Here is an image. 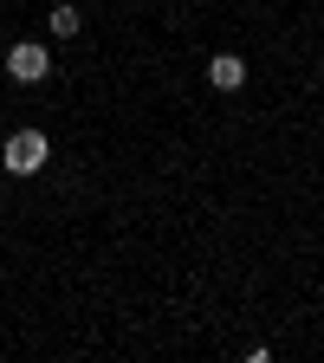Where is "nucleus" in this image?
Here are the masks:
<instances>
[{"mask_svg":"<svg viewBox=\"0 0 324 363\" xmlns=\"http://www.w3.org/2000/svg\"><path fill=\"white\" fill-rule=\"evenodd\" d=\"M45 72H52V45H45V39L7 45V78H13V84H39Z\"/></svg>","mask_w":324,"mask_h":363,"instance_id":"nucleus-2","label":"nucleus"},{"mask_svg":"<svg viewBox=\"0 0 324 363\" xmlns=\"http://www.w3.org/2000/svg\"><path fill=\"white\" fill-rule=\"evenodd\" d=\"M208 84H214V91H240V84H247V59H240V52H214V59H208Z\"/></svg>","mask_w":324,"mask_h":363,"instance_id":"nucleus-3","label":"nucleus"},{"mask_svg":"<svg viewBox=\"0 0 324 363\" xmlns=\"http://www.w3.org/2000/svg\"><path fill=\"white\" fill-rule=\"evenodd\" d=\"M45 162H52V136L33 130V123L13 130L7 143H0V175H20V182H26V175H39Z\"/></svg>","mask_w":324,"mask_h":363,"instance_id":"nucleus-1","label":"nucleus"},{"mask_svg":"<svg viewBox=\"0 0 324 363\" xmlns=\"http://www.w3.org/2000/svg\"><path fill=\"white\" fill-rule=\"evenodd\" d=\"M84 33V13L72 7V0H59V7H52V39H78Z\"/></svg>","mask_w":324,"mask_h":363,"instance_id":"nucleus-4","label":"nucleus"}]
</instances>
